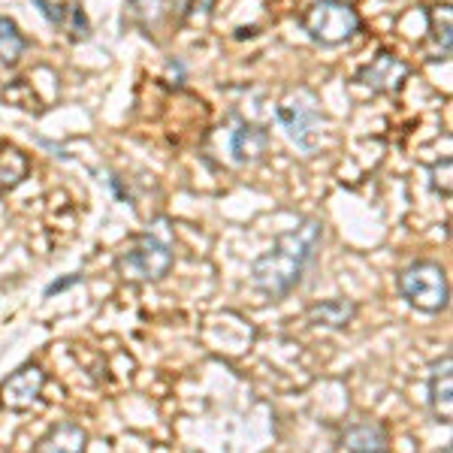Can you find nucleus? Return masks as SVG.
Masks as SVG:
<instances>
[{"mask_svg": "<svg viewBox=\"0 0 453 453\" xmlns=\"http://www.w3.org/2000/svg\"><path fill=\"white\" fill-rule=\"evenodd\" d=\"M320 239H324V221L320 218H305L294 230L281 233L273 248L251 263L254 288L273 303L290 296L303 284V275L311 266L314 254H318Z\"/></svg>", "mask_w": 453, "mask_h": 453, "instance_id": "obj_1", "label": "nucleus"}, {"mask_svg": "<svg viewBox=\"0 0 453 453\" xmlns=\"http://www.w3.org/2000/svg\"><path fill=\"white\" fill-rule=\"evenodd\" d=\"M173 248L164 239L151 236V233H136L121 245L115 254V269L124 281L134 284H151L170 275L173 269Z\"/></svg>", "mask_w": 453, "mask_h": 453, "instance_id": "obj_2", "label": "nucleus"}, {"mask_svg": "<svg viewBox=\"0 0 453 453\" xmlns=\"http://www.w3.org/2000/svg\"><path fill=\"white\" fill-rule=\"evenodd\" d=\"M399 294L411 309L423 314H438L450 305L448 269L435 260H414L399 273Z\"/></svg>", "mask_w": 453, "mask_h": 453, "instance_id": "obj_3", "label": "nucleus"}, {"mask_svg": "<svg viewBox=\"0 0 453 453\" xmlns=\"http://www.w3.org/2000/svg\"><path fill=\"white\" fill-rule=\"evenodd\" d=\"M299 25L320 46H342L350 36L360 34L363 21L360 12L350 4H345V0H318V4H311L303 12Z\"/></svg>", "mask_w": 453, "mask_h": 453, "instance_id": "obj_4", "label": "nucleus"}, {"mask_svg": "<svg viewBox=\"0 0 453 453\" xmlns=\"http://www.w3.org/2000/svg\"><path fill=\"white\" fill-rule=\"evenodd\" d=\"M275 119L284 127L288 140L303 151H314L320 140V124H324V112H320L318 97L309 88H296L281 100L275 109Z\"/></svg>", "mask_w": 453, "mask_h": 453, "instance_id": "obj_5", "label": "nucleus"}, {"mask_svg": "<svg viewBox=\"0 0 453 453\" xmlns=\"http://www.w3.org/2000/svg\"><path fill=\"white\" fill-rule=\"evenodd\" d=\"M42 387H46V372L40 363H25L16 372L4 378L0 384V408L12 414H25L40 405Z\"/></svg>", "mask_w": 453, "mask_h": 453, "instance_id": "obj_6", "label": "nucleus"}, {"mask_svg": "<svg viewBox=\"0 0 453 453\" xmlns=\"http://www.w3.org/2000/svg\"><path fill=\"white\" fill-rule=\"evenodd\" d=\"M408 76H411V67H408L396 52L381 49V52L372 58L369 64H363L360 67V73H357V82H360L363 88H369V91H375V94H399Z\"/></svg>", "mask_w": 453, "mask_h": 453, "instance_id": "obj_7", "label": "nucleus"}, {"mask_svg": "<svg viewBox=\"0 0 453 453\" xmlns=\"http://www.w3.org/2000/svg\"><path fill=\"white\" fill-rule=\"evenodd\" d=\"M453 357L444 354L429 366V411L435 423L448 426L453 418Z\"/></svg>", "mask_w": 453, "mask_h": 453, "instance_id": "obj_8", "label": "nucleus"}, {"mask_svg": "<svg viewBox=\"0 0 453 453\" xmlns=\"http://www.w3.org/2000/svg\"><path fill=\"white\" fill-rule=\"evenodd\" d=\"M269 142H273V136H269L266 127L251 121H239V127L230 136L233 160L236 164H254V160H260L269 151Z\"/></svg>", "mask_w": 453, "mask_h": 453, "instance_id": "obj_9", "label": "nucleus"}, {"mask_svg": "<svg viewBox=\"0 0 453 453\" xmlns=\"http://www.w3.org/2000/svg\"><path fill=\"white\" fill-rule=\"evenodd\" d=\"M342 448L348 453H390V435L381 423L360 420L342 433Z\"/></svg>", "mask_w": 453, "mask_h": 453, "instance_id": "obj_10", "label": "nucleus"}, {"mask_svg": "<svg viewBox=\"0 0 453 453\" xmlns=\"http://www.w3.org/2000/svg\"><path fill=\"white\" fill-rule=\"evenodd\" d=\"M34 453H88V433L85 426L73 420H61L36 441Z\"/></svg>", "mask_w": 453, "mask_h": 453, "instance_id": "obj_11", "label": "nucleus"}, {"mask_svg": "<svg viewBox=\"0 0 453 453\" xmlns=\"http://www.w3.org/2000/svg\"><path fill=\"white\" fill-rule=\"evenodd\" d=\"M309 324L314 326H326V330H345L350 320L357 318V303L345 296H333V299H320V303L309 305Z\"/></svg>", "mask_w": 453, "mask_h": 453, "instance_id": "obj_12", "label": "nucleus"}, {"mask_svg": "<svg viewBox=\"0 0 453 453\" xmlns=\"http://www.w3.org/2000/svg\"><path fill=\"white\" fill-rule=\"evenodd\" d=\"M124 16L134 27H140L145 36H151L170 16V0H127L124 4Z\"/></svg>", "mask_w": 453, "mask_h": 453, "instance_id": "obj_13", "label": "nucleus"}, {"mask_svg": "<svg viewBox=\"0 0 453 453\" xmlns=\"http://www.w3.org/2000/svg\"><path fill=\"white\" fill-rule=\"evenodd\" d=\"M31 173V160L16 145H0V191H12Z\"/></svg>", "mask_w": 453, "mask_h": 453, "instance_id": "obj_14", "label": "nucleus"}, {"mask_svg": "<svg viewBox=\"0 0 453 453\" xmlns=\"http://www.w3.org/2000/svg\"><path fill=\"white\" fill-rule=\"evenodd\" d=\"M429 19V40L435 42V58L433 61H448L450 58V6H435L426 10Z\"/></svg>", "mask_w": 453, "mask_h": 453, "instance_id": "obj_15", "label": "nucleus"}, {"mask_svg": "<svg viewBox=\"0 0 453 453\" xmlns=\"http://www.w3.org/2000/svg\"><path fill=\"white\" fill-rule=\"evenodd\" d=\"M25 49H27V40L21 36L16 21L0 16V67L19 64V58L25 55Z\"/></svg>", "mask_w": 453, "mask_h": 453, "instance_id": "obj_16", "label": "nucleus"}, {"mask_svg": "<svg viewBox=\"0 0 453 453\" xmlns=\"http://www.w3.org/2000/svg\"><path fill=\"white\" fill-rule=\"evenodd\" d=\"M173 6L181 19H206L211 6H215V0H175Z\"/></svg>", "mask_w": 453, "mask_h": 453, "instance_id": "obj_17", "label": "nucleus"}, {"mask_svg": "<svg viewBox=\"0 0 453 453\" xmlns=\"http://www.w3.org/2000/svg\"><path fill=\"white\" fill-rule=\"evenodd\" d=\"M450 170H453L450 157L438 160V164H433V170H429V175H433V188L444 196H450Z\"/></svg>", "mask_w": 453, "mask_h": 453, "instance_id": "obj_18", "label": "nucleus"}, {"mask_svg": "<svg viewBox=\"0 0 453 453\" xmlns=\"http://www.w3.org/2000/svg\"><path fill=\"white\" fill-rule=\"evenodd\" d=\"M73 284H82V275H67V279H61V281L49 284V288H46V296H55V294H61V290L73 288Z\"/></svg>", "mask_w": 453, "mask_h": 453, "instance_id": "obj_19", "label": "nucleus"}, {"mask_svg": "<svg viewBox=\"0 0 453 453\" xmlns=\"http://www.w3.org/2000/svg\"><path fill=\"white\" fill-rule=\"evenodd\" d=\"M444 453H450V448H444Z\"/></svg>", "mask_w": 453, "mask_h": 453, "instance_id": "obj_20", "label": "nucleus"}]
</instances>
